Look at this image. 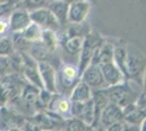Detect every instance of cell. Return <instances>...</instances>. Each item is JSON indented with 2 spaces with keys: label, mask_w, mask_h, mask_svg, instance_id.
Listing matches in <instances>:
<instances>
[{
  "label": "cell",
  "mask_w": 146,
  "mask_h": 131,
  "mask_svg": "<svg viewBox=\"0 0 146 131\" xmlns=\"http://www.w3.org/2000/svg\"><path fill=\"white\" fill-rule=\"evenodd\" d=\"M104 80L110 85H117L122 80V71L113 61L99 65Z\"/></svg>",
  "instance_id": "cell-10"
},
{
  "label": "cell",
  "mask_w": 146,
  "mask_h": 131,
  "mask_svg": "<svg viewBox=\"0 0 146 131\" xmlns=\"http://www.w3.org/2000/svg\"><path fill=\"white\" fill-rule=\"evenodd\" d=\"M9 131H21V130H20L19 128H11V129H10Z\"/></svg>",
  "instance_id": "cell-37"
},
{
  "label": "cell",
  "mask_w": 146,
  "mask_h": 131,
  "mask_svg": "<svg viewBox=\"0 0 146 131\" xmlns=\"http://www.w3.org/2000/svg\"><path fill=\"white\" fill-rule=\"evenodd\" d=\"M107 131H123V125H122L120 121L115 122V124H112V125L108 126Z\"/></svg>",
  "instance_id": "cell-32"
},
{
  "label": "cell",
  "mask_w": 146,
  "mask_h": 131,
  "mask_svg": "<svg viewBox=\"0 0 146 131\" xmlns=\"http://www.w3.org/2000/svg\"><path fill=\"white\" fill-rule=\"evenodd\" d=\"M30 56L36 61H47L50 56V51H49L46 46L42 42H33L30 44Z\"/></svg>",
  "instance_id": "cell-14"
},
{
  "label": "cell",
  "mask_w": 146,
  "mask_h": 131,
  "mask_svg": "<svg viewBox=\"0 0 146 131\" xmlns=\"http://www.w3.org/2000/svg\"><path fill=\"white\" fill-rule=\"evenodd\" d=\"M38 95H39V88H37L34 85H27L23 90L22 97L27 106L34 107L38 104Z\"/></svg>",
  "instance_id": "cell-18"
},
{
  "label": "cell",
  "mask_w": 146,
  "mask_h": 131,
  "mask_svg": "<svg viewBox=\"0 0 146 131\" xmlns=\"http://www.w3.org/2000/svg\"><path fill=\"white\" fill-rule=\"evenodd\" d=\"M43 131H50V130H43Z\"/></svg>",
  "instance_id": "cell-42"
},
{
  "label": "cell",
  "mask_w": 146,
  "mask_h": 131,
  "mask_svg": "<svg viewBox=\"0 0 146 131\" xmlns=\"http://www.w3.org/2000/svg\"><path fill=\"white\" fill-rule=\"evenodd\" d=\"M58 109L62 112H68L70 109V103L67 100H61L58 102Z\"/></svg>",
  "instance_id": "cell-30"
},
{
  "label": "cell",
  "mask_w": 146,
  "mask_h": 131,
  "mask_svg": "<svg viewBox=\"0 0 146 131\" xmlns=\"http://www.w3.org/2000/svg\"><path fill=\"white\" fill-rule=\"evenodd\" d=\"M37 69L43 82L44 90L48 91L49 93H56V73L54 68L47 61L37 63Z\"/></svg>",
  "instance_id": "cell-5"
},
{
  "label": "cell",
  "mask_w": 146,
  "mask_h": 131,
  "mask_svg": "<svg viewBox=\"0 0 146 131\" xmlns=\"http://www.w3.org/2000/svg\"><path fill=\"white\" fill-rule=\"evenodd\" d=\"M13 2H14V3H15V5H18L19 2H21V1H22V0H12Z\"/></svg>",
  "instance_id": "cell-38"
},
{
  "label": "cell",
  "mask_w": 146,
  "mask_h": 131,
  "mask_svg": "<svg viewBox=\"0 0 146 131\" xmlns=\"http://www.w3.org/2000/svg\"><path fill=\"white\" fill-rule=\"evenodd\" d=\"M31 22H34L40 27H46L48 30H55L59 26V22L57 21L54 14L49 11L48 8H39L36 10H33L30 13Z\"/></svg>",
  "instance_id": "cell-3"
},
{
  "label": "cell",
  "mask_w": 146,
  "mask_h": 131,
  "mask_svg": "<svg viewBox=\"0 0 146 131\" xmlns=\"http://www.w3.org/2000/svg\"><path fill=\"white\" fill-rule=\"evenodd\" d=\"M62 1H64V2H67V3H71V2H73V1H75V0H62Z\"/></svg>",
  "instance_id": "cell-36"
},
{
  "label": "cell",
  "mask_w": 146,
  "mask_h": 131,
  "mask_svg": "<svg viewBox=\"0 0 146 131\" xmlns=\"http://www.w3.org/2000/svg\"><path fill=\"white\" fill-rule=\"evenodd\" d=\"M93 100H94V104H95L96 118H97L98 115L102 112V109L109 103V98H108L107 92H105V91H99L98 93L95 94V97L93 98Z\"/></svg>",
  "instance_id": "cell-22"
},
{
  "label": "cell",
  "mask_w": 146,
  "mask_h": 131,
  "mask_svg": "<svg viewBox=\"0 0 146 131\" xmlns=\"http://www.w3.org/2000/svg\"><path fill=\"white\" fill-rule=\"evenodd\" d=\"M22 37L25 41H27L29 43H33V42H37L40 39V35H42V27L39 25H37L34 22H31L30 24L25 27L23 31L21 32Z\"/></svg>",
  "instance_id": "cell-15"
},
{
  "label": "cell",
  "mask_w": 146,
  "mask_h": 131,
  "mask_svg": "<svg viewBox=\"0 0 146 131\" xmlns=\"http://www.w3.org/2000/svg\"><path fill=\"white\" fill-rule=\"evenodd\" d=\"M21 5V8L25 9L26 11H33L39 8H43L46 3H48L47 0H22L19 2Z\"/></svg>",
  "instance_id": "cell-23"
},
{
  "label": "cell",
  "mask_w": 146,
  "mask_h": 131,
  "mask_svg": "<svg viewBox=\"0 0 146 131\" xmlns=\"http://www.w3.org/2000/svg\"><path fill=\"white\" fill-rule=\"evenodd\" d=\"M107 95H108V98L111 100V103L116 104L119 107H124L133 103L130 92L124 86L118 85V84L111 87L107 92Z\"/></svg>",
  "instance_id": "cell-8"
},
{
  "label": "cell",
  "mask_w": 146,
  "mask_h": 131,
  "mask_svg": "<svg viewBox=\"0 0 146 131\" xmlns=\"http://www.w3.org/2000/svg\"><path fill=\"white\" fill-rule=\"evenodd\" d=\"M145 58L137 49L125 48V58L123 63V72L129 76L140 74L144 69Z\"/></svg>",
  "instance_id": "cell-1"
},
{
  "label": "cell",
  "mask_w": 146,
  "mask_h": 131,
  "mask_svg": "<svg viewBox=\"0 0 146 131\" xmlns=\"http://www.w3.org/2000/svg\"><path fill=\"white\" fill-rule=\"evenodd\" d=\"M100 44H102V42L98 38L94 37L93 35H88V36H86L83 39L82 48L80 50V53H81V57H80V69L82 71H84V69L91 63L94 50Z\"/></svg>",
  "instance_id": "cell-4"
},
{
  "label": "cell",
  "mask_w": 146,
  "mask_h": 131,
  "mask_svg": "<svg viewBox=\"0 0 146 131\" xmlns=\"http://www.w3.org/2000/svg\"><path fill=\"white\" fill-rule=\"evenodd\" d=\"M47 1H48V2H49V1H52V0H47Z\"/></svg>",
  "instance_id": "cell-41"
},
{
  "label": "cell",
  "mask_w": 146,
  "mask_h": 131,
  "mask_svg": "<svg viewBox=\"0 0 146 131\" xmlns=\"http://www.w3.org/2000/svg\"><path fill=\"white\" fill-rule=\"evenodd\" d=\"M10 67V60L8 56H0V73H5Z\"/></svg>",
  "instance_id": "cell-28"
},
{
  "label": "cell",
  "mask_w": 146,
  "mask_h": 131,
  "mask_svg": "<svg viewBox=\"0 0 146 131\" xmlns=\"http://www.w3.org/2000/svg\"><path fill=\"white\" fill-rule=\"evenodd\" d=\"M122 114H123V119L130 125L137 126L145 120V110L140 109L133 103L124 106V108L122 109Z\"/></svg>",
  "instance_id": "cell-12"
},
{
  "label": "cell",
  "mask_w": 146,
  "mask_h": 131,
  "mask_svg": "<svg viewBox=\"0 0 146 131\" xmlns=\"http://www.w3.org/2000/svg\"><path fill=\"white\" fill-rule=\"evenodd\" d=\"M81 118H82V121L87 126L93 125L94 120L96 119V109H95V104L92 97L84 103V109H83Z\"/></svg>",
  "instance_id": "cell-17"
},
{
  "label": "cell",
  "mask_w": 146,
  "mask_h": 131,
  "mask_svg": "<svg viewBox=\"0 0 146 131\" xmlns=\"http://www.w3.org/2000/svg\"><path fill=\"white\" fill-rule=\"evenodd\" d=\"M123 131H140V129L135 125H130L128 127H123Z\"/></svg>",
  "instance_id": "cell-34"
},
{
  "label": "cell",
  "mask_w": 146,
  "mask_h": 131,
  "mask_svg": "<svg viewBox=\"0 0 146 131\" xmlns=\"http://www.w3.org/2000/svg\"><path fill=\"white\" fill-rule=\"evenodd\" d=\"M92 97L91 88L85 82H80L74 87L71 94V100H79V102H86Z\"/></svg>",
  "instance_id": "cell-16"
},
{
  "label": "cell",
  "mask_w": 146,
  "mask_h": 131,
  "mask_svg": "<svg viewBox=\"0 0 146 131\" xmlns=\"http://www.w3.org/2000/svg\"><path fill=\"white\" fill-rule=\"evenodd\" d=\"M84 82L88 86L97 87L100 86L104 83L103 73L100 71V68L97 65H92L90 63L85 69H84V73H83Z\"/></svg>",
  "instance_id": "cell-11"
},
{
  "label": "cell",
  "mask_w": 146,
  "mask_h": 131,
  "mask_svg": "<svg viewBox=\"0 0 146 131\" xmlns=\"http://www.w3.org/2000/svg\"><path fill=\"white\" fill-rule=\"evenodd\" d=\"M51 93H49L48 91L46 90H42L39 92V95H38V103H40L42 105H48V103L50 102V98H51Z\"/></svg>",
  "instance_id": "cell-27"
},
{
  "label": "cell",
  "mask_w": 146,
  "mask_h": 131,
  "mask_svg": "<svg viewBox=\"0 0 146 131\" xmlns=\"http://www.w3.org/2000/svg\"><path fill=\"white\" fill-rule=\"evenodd\" d=\"M82 44H83V38L81 36H72V37L68 38L63 47L68 54L75 55L80 53V50L82 48Z\"/></svg>",
  "instance_id": "cell-20"
},
{
  "label": "cell",
  "mask_w": 146,
  "mask_h": 131,
  "mask_svg": "<svg viewBox=\"0 0 146 131\" xmlns=\"http://www.w3.org/2000/svg\"><path fill=\"white\" fill-rule=\"evenodd\" d=\"M66 131H85V124L78 118H73L69 120L66 126Z\"/></svg>",
  "instance_id": "cell-25"
},
{
  "label": "cell",
  "mask_w": 146,
  "mask_h": 131,
  "mask_svg": "<svg viewBox=\"0 0 146 131\" xmlns=\"http://www.w3.org/2000/svg\"><path fill=\"white\" fill-rule=\"evenodd\" d=\"M21 92V87L18 80L13 76H6L0 82V97L6 102L7 100L15 98Z\"/></svg>",
  "instance_id": "cell-6"
},
{
  "label": "cell",
  "mask_w": 146,
  "mask_h": 131,
  "mask_svg": "<svg viewBox=\"0 0 146 131\" xmlns=\"http://www.w3.org/2000/svg\"><path fill=\"white\" fill-rule=\"evenodd\" d=\"M85 131H95L94 129H85Z\"/></svg>",
  "instance_id": "cell-40"
},
{
  "label": "cell",
  "mask_w": 146,
  "mask_h": 131,
  "mask_svg": "<svg viewBox=\"0 0 146 131\" xmlns=\"http://www.w3.org/2000/svg\"><path fill=\"white\" fill-rule=\"evenodd\" d=\"M135 106L139 107L140 109H143V110H145V92H144V93H142L140 95L139 100H136V104H135Z\"/></svg>",
  "instance_id": "cell-31"
},
{
  "label": "cell",
  "mask_w": 146,
  "mask_h": 131,
  "mask_svg": "<svg viewBox=\"0 0 146 131\" xmlns=\"http://www.w3.org/2000/svg\"><path fill=\"white\" fill-rule=\"evenodd\" d=\"M40 39H42V43L46 46V48L52 53L55 51L57 48V45H58V39L56 36L55 32L52 30H42V35H40Z\"/></svg>",
  "instance_id": "cell-19"
},
{
  "label": "cell",
  "mask_w": 146,
  "mask_h": 131,
  "mask_svg": "<svg viewBox=\"0 0 146 131\" xmlns=\"http://www.w3.org/2000/svg\"><path fill=\"white\" fill-rule=\"evenodd\" d=\"M9 23L11 31L14 33H21L31 23L30 14L23 8L17 9L11 13Z\"/></svg>",
  "instance_id": "cell-9"
},
{
  "label": "cell",
  "mask_w": 146,
  "mask_h": 131,
  "mask_svg": "<svg viewBox=\"0 0 146 131\" xmlns=\"http://www.w3.org/2000/svg\"><path fill=\"white\" fill-rule=\"evenodd\" d=\"M49 11L54 14L59 24H66L68 22V8L69 3L62 0H52L49 1L48 7Z\"/></svg>",
  "instance_id": "cell-13"
},
{
  "label": "cell",
  "mask_w": 146,
  "mask_h": 131,
  "mask_svg": "<svg viewBox=\"0 0 146 131\" xmlns=\"http://www.w3.org/2000/svg\"><path fill=\"white\" fill-rule=\"evenodd\" d=\"M8 1H10V0H0V3H3V2H8Z\"/></svg>",
  "instance_id": "cell-39"
},
{
  "label": "cell",
  "mask_w": 146,
  "mask_h": 131,
  "mask_svg": "<svg viewBox=\"0 0 146 131\" xmlns=\"http://www.w3.org/2000/svg\"><path fill=\"white\" fill-rule=\"evenodd\" d=\"M23 131H40L39 130V127L34 124H31V122H26L24 125Z\"/></svg>",
  "instance_id": "cell-33"
},
{
  "label": "cell",
  "mask_w": 146,
  "mask_h": 131,
  "mask_svg": "<svg viewBox=\"0 0 146 131\" xmlns=\"http://www.w3.org/2000/svg\"><path fill=\"white\" fill-rule=\"evenodd\" d=\"M6 29H7V24L3 23L2 21H0V33H3V32L6 31Z\"/></svg>",
  "instance_id": "cell-35"
},
{
  "label": "cell",
  "mask_w": 146,
  "mask_h": 131,
  "mask_svg": "<svg viewBox=\"0 0 146 131\" xmlns=\"http://www.w3.org/2000/svg\"><path fill=\"white\" fill-rule=\"evenodd\" d=\"M91 0H75L68 8V22L73 24L82 23L91 10Z\"/></svg>",
  "instance_id": "cell-2"
},
{
  "label": "cell",
  "mask_w": 146,
  "mask_h": 131,
  "mask_svg": "<svg viewBox=\"0 0 146 131\" xmlns=\"http://www.w3.org/2000/svg\"><path fill=\"white\" fill-rule=\"evenodd\" d=\"M84 103L85 102H79V100H72V105H71V109H72V114L76 117V118H81L82 112L84 109Z\"/></svg>",
  "instance_id": "cell-26"
},
{
  "label": "cell",
  "mask_w": 146,
  "mask_h": 131,
  "mask_svg": "<svg viewBox=\"0 0 146 131\" xmlns=\"http://www.w3.org/2000/svg\"><path fill=\"white\" fill-rule=\"evenodd\" d=\"M122 119H123V114L121 107H119L113 103L110 104L108 103L100 112V121L106 127L118 121H121Z\"/></svg>",
  "instance_id": "cell-7"
},
{
  "label": "cell",
  "mask_w": 146,
  "mask_h": 131,
  "mask_svg": "<svg viewBox=\"0 0 146 131\" xmlns=\"http://www.w3.org/2000/svg\"><path fill=\"white\" fill-rule=\"evenodd\" d=\"M13 53V43L9 37L0 38V56H9Z\"/></svg>",
  "instance_id": "cell-24"
},
{
  "label": "cell",
  "mask_w": 146,
  "mask_h": 131,
  "mask_svg": "<svg viewBox=\"0 0 146 131\" xmlns=\"http://www.w3.org/2000/svg\"><path fill=\"white\" fill-rule=\"evenodd\" d=\"M15 6V3L13 2L12 0L8 1V2H3V3H0V15L5 14V13L9 12L11 10L12 7Z\"/></svg>",
  "instance_id": "cell-29"
},
{
  "label": "cell",
  "mask_w": 146,
  "mask_h": 131,
  "mask_svg": "<svg viewBox=\"0 0 146 131\" xmlns=\"http://www.w3.org/2000/svg\"><path fill=\"white\" fill-rule=\"evenodd\" d=\"M78 76V71L73 67H64L61 73V80H62V84L64 86L70 87L73 85V82Z\"/></svg>",
  "instance_id": "cell-21"
}]
</instances>
